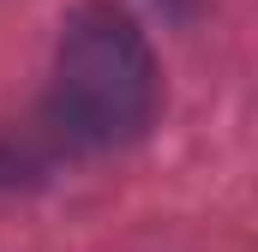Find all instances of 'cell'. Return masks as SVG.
<instances>
[{"label": "cell", "instance_id": "1", "mask_svg": "<svg viewBox=\"0 0 258 252\" xmlns=\"http://www.w3.org/2000/svg\"><path fill=\"white\" fill-rule=\"evenodd\" d=\"M162 102L156 54L144 30L132 24L126 6L90 0L66 18L60 48H54V78L42 102V132L54 150L102 156L138 144Z\"/></svg>", "mask_w": 258, "mask_h": 252}, {"label": "cell", "instance_id": "2", "mask_svg": "<svg viewBox=\"0 0 258 252\" xmlns=\"http://www.w3.org/2000/svg\"><path fill=\"white\" fill-rule=\"evenodd\" d=\"M48 168V156H42V144L36 138H12V132H0V186H30L36 174Z\"/></svg>", "mask_w": 258, "mask_h": 252}]
</instances>
